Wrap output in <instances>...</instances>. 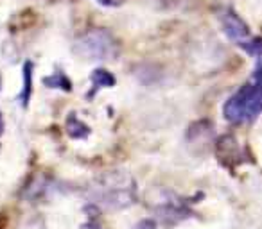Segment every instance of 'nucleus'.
<instances>
[{
	"label": "nucleus",
	"mask_w": 262,
	"mask_h": 229,
	"mask_svg": "<svg viewBox=\"0 0 262 229\" xmlns=\"http://www.w3.org/2000/svg\"><path fill=\"white\" fill-rule=\"evenodd\" d=\"M223 113L226 120L233 124L251 122L262 113V58H258L251 79L226 100Z\"/></svg>",
	"instance_id": "nucleus-1"
},
{
	"label": "nucleus",
	"mask_w": 262,
	"mask_h": 229,
	"mask_svg": "<svg viewBox=\"0 0 262 229\" xmlns=\"http://www.w3.org/2000/svg\"><path fill=\"white\" fill-rule=\"evenodd\" d=\"M135 181L127 175L119 179L117 175L102 179L101 186H97V197L102 199L106 206L112 208H124L127 204L135 202Z\"/></svg>",
	"instance_id": "nucleus-2"
},
{
	"label": "nucleus",
	"mask_w": 262,
	"mask_h": 229,
	"mask_svg": "<svg viewBox=\"0 0 262 229\" xmlns=\"http://www.w3.org/2000/svg\"><path fill=\"white\" fill-rule=\"evenodd\" d=\"M76 52L92 59H110L115 54V41L104 31H94L77 40Z\"/></svg>",
	"instance_id": "nucleus-3"
},
{
	"label": "nucleus",
	"mask_w": 262,
	"mask_h": 229,
	"mask_svg": "<svg viewBox=\"0 0 262 229\" xmlns=\"http://www.w3.org/2000/svg\"><path fill=\"white\" fill-rule=\"evenodd\" d=\"M221 22H223V29H225L226 36H228L230 40L235 41L239 47H243L248 40H251L250 29H248V26L244 23V20L241 18L235 11L228 9V11L223 15Z\"/></svg>",
	"instance_id": "nucleus-4"
},
{
	"label": "nucleus",
	"mask_w": 262,
	"mask_h": 229,
	"mask_svg": "<svg viewBox=\"0 0 262 229\" xmlns=\"http://www.w3.org/2000/svg\"><path fill=\"white\" fill-rule=\"evenodd\" d=\"M31 93H33V63L27 61L26 66H24V91L20 93V100H22L24 108L29 102Z\"/></svg>",
	"instance_id": "nucleus-5"
},
{
	"label": "nucleus",
	"mask_w": 262,
	"mask_h": 229,
	"mask_svg": "<svg viewBox=\"0 0 262 229\" xmlns=\"http://www.w3.org/2000/svg\"><path fill=\"white\" fill-rule=\"evenodd\" d=\"M113 83H115V79H113V75L108 72V70H102V68H97L94 70V73H92V84H94V91H92L90 95L95 93V90H99V88L106 86H113Z\"/></svg>",
	"instance_id": "nucleus-6"
},
{
	"label": "nucleus",
	"mask_w": 262,
	"mask_h": 229,
	"mask_svg": "<svg viewBox=\"0 0 262 229\" xmlns=\"http://www.w3.org/2000/svg\"><path fill=\"white\" fill-rule=\"evenodd\" d=\"M67 128H76V129H72V131H69V135L72 136V138H84V136L90 133L86 125H84L83 122H81L79 118L76 117V115H70V117H69Z\"/></svg>",
	"instance_id": "nucleus-7"
},
{
	"label": "nucleus",
	"mask_w": 262,
	"mask_h": 229,
	"mask_svg": "<svg viewBox=\"0 0 262 229\" xmlns=\"http://www.w3.org/2000/svg\"><path fill=\"white\" fill-rule=\"evenodd\" d=\"M43 83L47 84L49 88H63V90H67V91L70 90V81L67 79L63 73H54V75L43 79Z\"/></svg>",
	"instance_id": "nucleus-8"
},
{
	"label": "nucleus",
	"mask_w": 262,
	"mask_h": 229,
	"mask_svg": "<svg viewBox=\"0 0 262 229\" xmlns=\"http://www.w3.org/2000/svg\"><path fill=\"white\" fill-rule=\"evenodd\" d=\"M133 229H157V224H155L153 220H149V218H144V220H140Z\"/></svg>",
	"instance_id": "nucleus-9"
},
{
	"label": "nucleus",
	"mask_w": 262,
	"mask_h": 229,
	"mask_svg": "<svg viewBox=\"0 0 262 229\" xmlns=\"http://www.w3.org/2000/svg\"><path fill=\"white\" fill-rule=\"evenodd\" d=\"M4 133V118H2V113H0V135Z\"/></svg>",
	"instance_id": "nucleus-10"
}]
</instances>
